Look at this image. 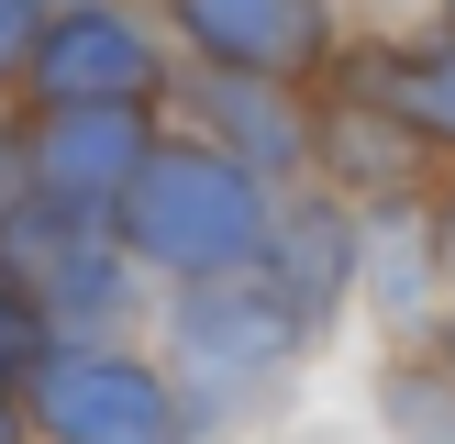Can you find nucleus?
<instances>
[{
	"instance_id": "f257e3e1",
	"label": "nucleus",
	"mask_w": 455,
	"mask_h": 444,
	"mask_svg": "<svg viewBox=\"0 0 455 444\" xmlns=\"http://www.w3.org/2000/svg\"><path fill=\"white\" fill-rule=\"evenodd\" d=\"M123 256L167 278H234L267 256V178L222 145H156L145 178L123 189Z\"/></svg>"
},
{
	"instance_id": "f03ea898",
	"label": "nucleus",
	"mask_w": 455,
	"mask_h": 444,
	"mask_svg": "<svg viewBox=\"0 0 455 444\" xmlns=\"http://www.w3.org/2000/svg\"><path fill=\"white\" fill-rule=\"evenodd\" d=\"M34 422L56 444H178L189 411H178V377L145 367L123 345H44V367L22 377Z\"/></svg>"
},
{
	"instance_id": "7ed1b4c3",
	"label": "nucleus",
	"mask_w": 455,
	"mask_h": 444,
	"mask_svg": "<svg viewBox=\"0 0 455 444\" xmlns=\"http://www.w3.org/2000/svg\"><path fill=\"white\" fill-rule=\"evenodd\" d=\"M300 311L278 300V278L267 266H234V278H189V300H178V355H189V377H212V389L256 400L289 377V355H300Z\"/></svg>"
},
{
	"instance_id": "20e7f679",
	"label": "nucleus",
	"mask_w": 455,
	"mask_h": 444,
	"mask_svg": "<svg viewBox=\"0 0 455 444\" xmlns=\"http://www.w3.org/2000/svg\"><path fill=\"white\" fill-rule=\"evenodd\" d=\"M156 89H167V56L111 0H78V12H56L34 34V100L44 111H145Z\"/></svg>"
},
{
	"instance_id": "39448f33",
	"label": "nucleus",
	"mask_w": 455,
	"mask_h": 444,
	"mask_svg": "<svg viewBox=\"0 0 455 444\" xmlns=\"http://www.w3.org/2000/svg\"><path fill=\"white\" fill-rule=\"evenodd\" d=\"M145 155H156L145 111H44L34 145H22V178H34L44 211L100 222V211H123V189L145 178Z\"/></svg>"
},
{
	"instance_id": "423d86ee",
	"label": "nucleus",
	"mask_w": 455,
	"mask_h": 444,
	"mask_svg": "<svg viewBox=\"0 0 455 444\" xmlns=\"http://www.w3.org/2000/svg\"><path fill=\"white\" fill-rule=\"evenodd\" d=\"M178 34L200 44V67H222V78H323L333 56V0H167Z\"/></svg>"
},
{
	"instance_id": "0eeeda50",
	"label": "nucleus",
	"mask_w": 455,
	"mask_h": 444,
	"mask_svg": "<svg viewBox=\"0 0 455 444\" xmlns=\"http://www.w3.org/2000/svg\"><path fill=\"white\" fill-rule=\"evenodd\" d=\"M311 155H323V178H345V189L367 200H400L422 178V133L400 100H378V89H345V100H323V123H311Z\"/></svg>"
},
{
	"instance_id": "6e6552de",
	"label": "nucleus",
	"mask_w": 455,
	"mask_h": 444,
	"mask_svg": "<svg viewBox=\"0 0 455 444\" xmlns=\"http://www.w3.org/2000/svg\"><path fill=\"white\" fill-rule=\"evenodd\" d=\"M256 266L278 278V300L300 311V322H323L355 289V266H367V234H355L345 211H323V200H289V211H267V256Z\"/></svg>"
},
{
	"instance_id": "1a4fd4ad",
	"label": "nucleus",
	"mask_w": 455,
	"mask_h": 444,
	"mask_svg": "<svg viewBox=\"0 0 455 444\" xmlns=\"http://www.w3.org/2000/svg\"><path fill=\"white\" fill-rule=\"evenodd\" d=\"M189 100H200V123H212V145L222 155H244L256 178H300L311 167V111L289 100L278 78H189Z\"/></svg>"
},
{
	"instance_id": "9d476101",
	"label": "nucleus",
	"mask_w": 455,
	"mask_h": 444,
	"mask_svg": "<svg viewBox=\"0 0 455 444\" xmlns=\"http://www.w3.org/2000/svg\"><path fill=\"white\" fill-rule=\"evenodd\" d=\"M367 266H378V311L389 322H422L434 311V266H444V222H378V244H367Z\"/></svg>"
},
{
	"instance_id": "9b49d317",
	"label": "nucleus",
	"mask_w": 455,
	"mask_h": 444,
	"mask_svg": "<svg viewBox=\"0 0 455 444\" xmlns=\"http://www.w3.org/2000/svg\"><path fill=\"white\" fill-rule=\"evenodd\" d=\"M378 100L411 111L422 145H455V44H422V56H389L378 67Z\"/></svg>"
},
{
	"instance_id": "f8f14e48",
	"label": "nucleus",
	"mask_w": 455,
	"mask_h": 444,
	"mask_svg": "<svg viewBox=\"0 0 455 444\" xmlns=\"http://www.w3.org/2000/svg\"><path fill=\"white\" fill-rule=\"evenodd\" d=\"M44 367V300L0 266V377H34Z\"/></svg>"
},
{
	"instance_id": "ddd939ff",
	"label": "nucleus",
	"mask_w": 455,
	"mask_h": 444,
	"mask_svg": "<svg viewBox=\"0 0 455 444\" xmlns=\"http://www.w3.org/2000/svg\"><path fill=\"white\" fill-rule=\"evenodd\" d=\"M34 34H44L34 0H0V67H34Z\"/></svg>"
},
{
	"instance_id": "4468645a",
	"label": "nucleus",
	"mask_w": 455,
	"mask_h": 444,
	"mask_svg": "<svg viewBox=\"0 0 455 444\" xmlns=\"http://www.w3.org/2000/svg\"><path fill=\"white\" fill-rule=\"evenodd\" d=\"M0 444H22V411H12V400H0Z\"/></svg>"
},
{
	"instance_id": "2eb2a0df",
	"label": "nucleus",
	"mask_w": 455,
	"mask_h": 444,
	"mask_svg": "<svg viewBox=\"0 0 455 444\" xmlns=\"http://www.w3.org/2000/svg\"><path fill=\"white\" fill-rule=\"evenodd\" d=\"M444 266H455V200H444Z\"/></svg>"
},
{
	"instance_id": "dca6fc26",
	"label": "nucleus",
	"mask_w": 455,
	"mask_h": 444,
	"mask_svg": "<svg viewBox=\"0 0 455 444\" xmlns=\"http://www.w3.org/2000/svg\"><path fill=\"white\" fill-rule=\"evenodd\" d=\"M67 12H78V0H67Z\"/></svg>"
},
{
	"instance_id": "f3484780",
	"label": "nucleus",
	"mask_w": 455,
	"mask_h": 444,
	"mask_svg": "<svg viewBox=\"0 0 455 444\" xmlns=\"http://www.w3.org/2000/svg\"><path fill=\"white\" fill-rule=\"evenodd\" d=\"M444 12H455V0H444Z\"/></svg>"
}]
</instances>
